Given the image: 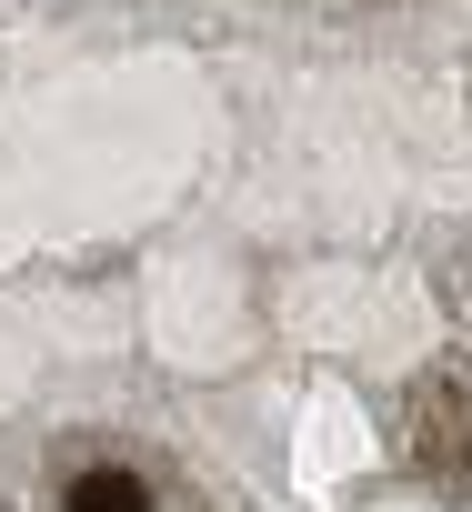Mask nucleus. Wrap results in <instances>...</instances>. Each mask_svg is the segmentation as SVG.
<instances>
[{
  "instance_id": "nucleus-1",
  "label": "nucleus",
  "mask_w": 472,
  "mask_h": 512,
  "mask_svg": "<svg viewBox=\"0 0 472 512\" xmlns=\"http://www.w3.org/2000/svg\"><path fill=\"white\" fill-rule=\"evenodd\" d=\"M71 512H151V492H141L131 472H111V462H101V472H81V482H71Z\"/></svg>"
}]
</instances>
